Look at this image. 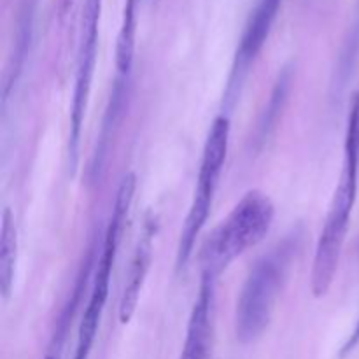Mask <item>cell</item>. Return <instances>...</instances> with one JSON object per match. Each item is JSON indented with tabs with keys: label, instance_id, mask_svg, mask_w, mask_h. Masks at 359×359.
Masks as SVG:
<instances>
[{
	"label": "cell",
	"instance_id": "6da1fadb",
	"mask_svg": "<svg viewBox=\"0 0 359 359\" xmlns=\"http://www.w3.org/2000/svg\"><path fill=\"white\" fill-rule=\"evenodd\" d=\"M359 172V97L358 91L351 98L347 114L346 144H344V163L339 184L330 203L328 216L325 219L318 245H316L314 263H312L311 290L316 298H323L332 290L339 270L340 256L346 244L349 230L351 214L358 196Z\"/></svg>",
	"mask_w": 359,
	"mask_h": 359
},
{
	"label": "cell",
	"instance_id": "7a4b0ae2",
	"mask_svg": "<svg viewBox=\"0 0 359 359\" xmlns=\"http://www.w3.org/2000/svg\"><path fill=\"white\" fill-rule=\"evenodd\" d=\"M300 241V231H293L249 270L235 309V333L242 344L255 342L270 325L277 298L297 259Z\"/></svg>",
	"mask_w": 359,
	"mask_h": 359
},
{
	"label": "cell",
	"instance_id": "3957f363",
	"mask_svg": "<svg viewBox=\"0 0 359 359\" xmlns=\"http://www.w3.org/2000/svg\"><path fill=\"white\" fill-rule=\"evenodd\" d=\"M276 217L273 202L259 189L248 191L210 231L200 251L202 273L219 277L245 251L265 238Z\"/></svg>",
	"mask_w": 359,
	"mask_h": 359
},
{
	"label": "cell",
	"instance_id": "277c9868",
	"mask_svg": "<svg viewBox=\"0 0 359 359\" xmlns=\"http://www.w3.org/2000/svg\"><path fill=\"white\" fill-rule=\"evenodd\" d=\"M135 174H126L121 179V184L118 188V195H116L114 200V209H112L111 219H109L107 230H105L104 245H102L100 258H98L97 269H95L93 286H91L90 298H88L86 309H84L83 319H81L79 332H77V344L74 359H90L95 339H97L98 326H100L102 314H104L105 304H107L111 276L112 270H114L123 228H125L126 219H128L130 207H132L133 195H135Z\"/></svg>",
	"mask_w": 359,
	"mask_h": 359
},
{
	"label": "cell",
	"instance_id": "5b68a950",
	"mask_svg": "<svg viewBox=\"0 0 359 359\" xmlns=\"http://www.w3.org/2000/svg\"><path fill=\"white\" fill-rule=\"evenodd\" d=\"M230 118L226 114L217 116L210 125L209 135H207L205 146H203L202 161H200L196 188L193 193L191 203H189L188 216L182 224L181 238H179L177 259H175L177 270H182L188 265L193 249H195L196 238L200 237L207 219H209L214 196H216L217 186H219L221 172H223L224 161H226L228 146H230Z\"/></svg>",
	"mask_w": 359,
	"mask_h": 359
},
{
	"label": "cell",
	"instance_id": "8992f818",
	"mask_svg": "<svg viewBox=\"0 0 359 359\" xmlns=\"http://www.w3.org/2000/svg\"><path fill=\"white\" fill-rule=\"evenodd\" d=\"M100 14L102 0H84L83 11H81L79 46H77L76 79H74V95L69 126V163L72 172L76 170L77 161H79L81 132H83L84 114H86L91 84H93L95 65H97Z\"/></svg>",
	"mask_w": 359,
	"mask_h": 359
},
{
	"label": "cell",
	"instance_id": "52a82bcc",
	"mask_svg": "<svg viewBox=\"0 0 359 359\" xmlns=\"http://www.w3.org/2000/svg\"><path fill=\"white\" fill-rule=\"evenodd\" d=\"M280 6H283V0H256L245 21L241 42H238L233 63H231L230 76H228L226 90H224V104L228 107L235 105L249 72L255 67L259 53L265 48Z\"/></svg>",
	"mask_w": 359,
	"mask_h": 359
},
{
	"label": "cell",
	"instance_id": "ba28073f",
	"mask_svg": "<svg viewBox=\"0 0 359 359\" xmlns=\"http://www.w3.org/2000/svg\"><path fill=\"white\" fill-rule=\"evenodd\" d=\"M216 277L202 273L198 297L191 309L186 330L181 359H209L214 337V305H216Z\"/></svg>",
	"mask_w": 359,
	"mask_h": 359
},
{
	"label": "cell",
	"instance_id": "9c48e42d",
	"mask_svg": "<svg viewBox=\"0 0 359 359\" xmlns=\"http://www.w3.org/2000/svg\"><path fill=\"white\" fill-rule=\"evenodd\" d=\"M156 230V217L147 216L144 230L142 233H140L139 242H137L135 251H133L128 276H126L125 290H123L121 300H119V321H121V325H128V323L132 321L133 314H135L137 311V305H139L140 291H142L147 272H149L151 269Z\"/></svg>",
	"mask_w": 359,
	"mask_h": 359
},
{
	"label": "cell",
	"instance_id": "30bf717a",
	"mask_svg": "<svg viewBox=\"0 0 359 359\" xmlns=\"http://www.w3.org/2000/svg\"><path fill=\"white\" fill-rule=\"evenodd\" d=\"M18 262V228L13 212L6 207L2 212V226H0V293L9 298L14 286Z\"/></svg>",
	"mask_w": 359,
	"mask_h": 359
},
{
	"label": "cell",
	"instance_id": "8fae6325",
	"mask_svg": "<svg viewBox=\"0 0 359 359\" xmlns=\"http://www.w3.org/2000/svg\"><path fill=\"white\" fill-rule=\"evenodd\" d=\"M291 84H293V67L287 65L277 76L272 93H270L269 104H266L265 111L262 112V118L258 121V128H256V146L258 147H262L269 140L270 133L276 128L277 121L280 118V112H283L287 97H290Z\"/></svg>",
	"mask_w": 359,
	"mask_h": 359
},
{
	"label": "cell",
	"instance_id": "7c38bea8",
	"mask_svg": "<svg viewBox=\"0 0 359 359\" xmlns=\"http://www.w3.org/2000/svg\"><path fill=\"white\" fill-rule=\"evenodd\" d=\"M359 62V0L356 6V13H354L353 23H351L349 30H347L346 37H344L342 48H340L339 60H337L335 74L332 79V95L333 98L340 97L344 90L347 88V83L353 77L354 69H356Z\"/></svg>",
	"mask_w": 359,
	"mask_h": 359
},
{
	"label": "cell",
	"instance_id": "4fadbf2b",
	"mask_svg": "<svg viewBox=\"0 0 359 359\" xmlns=\"http://www.w3.org/2000/svg\"><path fill=\"white\" fill-rule=\"evenodd\" d=\"M358 346H359V319H358L356 326H354L353 333H351V335H349V339H347V342L344 344L342 351H340V356H342V358L349 356V354L353 353V351L356 349Z\"/></svg>",
	"mask_w": 359,
	"mask_h": 359
},
{
	"label": "cell",
	"instance_id": "5bb4252c",
	"mask_svg": "<svg viewBox=\"0 0 359 359\" xmlns=\"http://www.w3.org/2000/svg\"><path fill=\"white\" fill-rule=\"evenodd\" d=\"M46 359H56V358H55V356H48Z\"/></svg>",
	"mask_w": 359,
	"mask_h": 359
},
{
	"label": "cell",
	"instance_id": "9a60e30c",
	"mask_svg": "<svg viewBox=\"0 0 359 359\" xmlns=\"http://www.w3.org/2000/svg\"><path fill=\"white\" fill-rule=\"evenodd\" d=\"M358 97H359V91H358Z\"/></svg>",
	"mask_w": 359,
	"mask_h": 359
}]
</instances>
